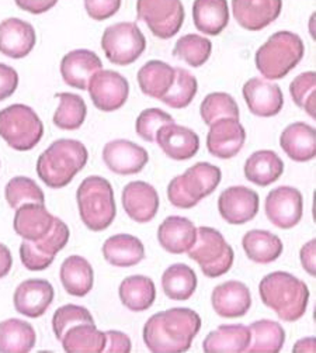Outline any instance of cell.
Returning <instances> with one entry per match:
<instances>
[{
    "label": "cell",
    "mask_w": 316,
    "mask_h": 353,
    "mask_svg": "<svg viewBox=\"0 0 316 353\" xmlns=\"http://www.w3.org/2000/svg\"><path fill=\"white\" fill-rule=\"evenodd\" d=\"M101 48L112 63L127 66L134 63L147 50V39L131 21L109 26L101 35Z\"/></svg>",
    "instance_id": "9"
},
{
    "label": "cell",
    "mask_w": 316,
    "mask_h": 353,
    "mask_svg": "<svg viewBox=\"0 0 316 353\" xmlns=\"http://www.w3.org/2000/svg\"><path fill=\"white\" fill-rule=\"evenodd\" d=\"M121 200L127 216L135 223H149L158 214L159 194L156 189L147 182H129L123 190Z\"/></svg>",
    "instance_id": "21"
},
{
    "label": "cell",
    "mask_w": 316,
    "mask_h": 353,
    "mask_svg": "<svg viewBox=\"0 0 316 353\" xmlns=\"http://www.w3.org/2000/svg\"><path fill=\"white\" fill-rule=\"evenodd\" d=\"M213 52V43L198 34H186L173 48V57L185 61L193 68L202 66Z\"/></svg>",
    "instance_id": "42"
},
{
    "label": "cell",
    "mask_w": 316,
    "mask_h": 353,
    "mask_svg": "<svg viewBox=\"0 0 316 353\" xmlns=\"http://www.w3.org/2000/svg\"><path fill=\"white\" fill-rule=\"evenodd\" d=\"M76 201L82 223L94 232L107 230L117 216L114 190L101 176H89L78 188Z\"/></svg>",
    "instance_id": "5"
},
{
    "label": "cell",
    "mask_w": 316,
    "mask_h": 353,
    "mask_svg": "<svg viewBox=\"0 0 316 353\" xmlns=\"http://www.w3.org/2000/svg\"><path fill=\"white\" fill-rule=\"evenodd\" d=\"M17 8L31 14H43L51 10L59 0H14Z\"/></svg>",
    "instance_id": "51"
},
{
    "label": "cell",
    "mask_w": 316,
    "mask_h": 353,
    "mask_svg": "<svg viewBox=\"0 0 316 353\" xmlns=\"http://www.w3.org/2000/svg\"><path fill=\"white\" fill-rule=\"evenodd\" d=\"M243 172L249 182L266 188L281 178L284 173V162L274 151L262 150L246 159Z\"/></svg>",
    "instance_id": "31"
},
{
    "label": "cell",
    "mask_w": 316,
    "mask_h": 353,
    "mask_svg": "<svg viewBox=\"0 0 316 353\" xmlns=\"http://www.w3.org/2000/svg\"><path fill=\"white\" fill-rule=\"evenodd\" d=\"M200 330L201 316L194 310L174 307L151 316L144 325V342L154 353H183Z\"/></svg>",
    "instance_id": "1"
},
{
    "label": "cell",
    "mask_w": 316,
    "mask_h": 353,
    "mask_svg": "<svg viewBox=\"0 0 316 353\" xmlns=\"http://www.w3.org/2000/svg\"><path fill=\"white\" fill-rule=\"evenodd\" d=\"M305 46L298 34L277 31L256 51L255 62L259 72L268 81L286 78L302 61Z\"/></svg>",
    "instance_id": "4"
},
{
    "label": "cell",
    "mask_w": 316,
    "mask_h": 353,
    "mask_svg": "<svg viewBox=\"0 0 316 353\" xmlns=\"http://www.w3.org/2000/svg\"><path fill=\"white\" fill-rule=\"evenodd\" d=\"M197 90V78L183 68H174L173 85L160 100L171 109H186L194 100Z\"/></svg>",
    "instance_id": "41"
},
{
    "label": "cell",
    "mask_w": 316,
    "mask_h": 353,
    "mask_svg": "<svg viewBox=\"0 0 316 353\" xmlns=\"http://www.w3.org/2000/svg\"><path fill=\"white\" fill-rule=\"evenodd\" d=\"M54 296V288L48 280L28 279L17 286L13 303L19 314L28 319H40L52 304Z\"/></svg>",
    "instance_id": "17"
},
{
    "label": "cell",
    "mask_w": 316,
    "mask_h": 353,
    "mask_svg": "<svg viewBox=\"0 0 316 353\" xmlns=\"http://www.w3.org/2000/svg\"><path fill=\"white\" fill-rule=\"evenodd\" d=\"M244 141L246 131L238 119H221L209 125L207 148L218 159H231L240 152Z\"/></svg>",
    "instance_id": "15"
},
{
    "label": "cell",
    "mask_w": 316,
    "mask_h": 353,
    "mask_svg": "<svg viewBox=\"0 0 316 353\" xmlns=\"http://www.w3.org/2000/svg\"><path fill=\"white\" fill-rule=\"evenodd\" d=\"M13 266V256L10 250L5 243L0 242V279H3L9 274Z\"/></svg>",
    "instance_id": "53"
},
{
    "label": "cell",
    "mask_w": 316,
    "mask_h": 353,
    "mask_svg": "<svg viewBox=\"0 0 316 353\" xmlns=\"http://www.w3.org/2000/svg\"><path fill=\"white\" fill-rule=\"evenodd\" d=\"M259 194L246 186H232L224 190L218 199L221 217L232 225L252 221L259 213Z\"/></svg>",
    "instance_id": "14"
},
{
    "label": "cell",
    "mask_w": 316,
    "mask_h": 353,
    "mask_svg": "<svg viewBox=\"0 0 316 353\" xmlns=\"http://www.w3.org/2000/svg\"><path fill=\"white\" fill-rule=\"evenodd\" d=\"M69 227L61 220H54L51 231L39 241H23L20 245V259L25 269L41 272L48 269L56 254L61 252L69 242Z\"/></svg>",
    "instance_id": "11"
},
{
    "label": "cell",
    "mask_w": 316,
    "mask_h": 353,
    "mask_svg": "<svg viewBox=\"0 0 316 353\" xmlns=\"http://www.w3.org/2000/svg\"><path fill=\"white\" fill-rule=\"evenodd\" d=\"M87 90L96 109L112 113L120 110L127 103L129 83L116 70L100 69L90 78Z\"/></svg>",
    "instance_id": "12"
},
{
    "label": "cell",
    "mask_w": 316,
    "mask_h": 353,
    "mask_svg": "<svg viewBox=\"0 0 316 353\" xmlns=\"http://www.w3.org/2000/svg\"><path fill=\"white\" fill-rule=\"evenodd\" d=\"M193 21L205 35H220L229 24V6L227 0H194Z\"/></svg>",
    "instance_id": "32"
},
{
    "label": "cell",
    "mask_w": 316,
    "mask_h": 353,
    "mask_svg": "<svg viewBox=\"0 0 316 353\" xmlns=\"http://www.w3.org/2000/svg\"><path fill=\"white\" fill-rule=\"evenodd\" d=\"M34 27L21 19L10 17L0 23V54L12 59L25 58L35 47Z\"/></svg>",
    "instance_id": "23"
},
{
    "label": "cell",
    "mask_w": 316,
    "mask_h": 353,
    "mask_svg": "<svg viewBox=\"0 0 316 353\" xmlns=\"http://www.w3.org/2000/svg\"><path fill=\"white\" fill-rule=\"evenodd\" d=\"M207 277L215 279L228 273L233 265V250L225 241L224 235L211 227H200L197 230L196 242L187 251Z\"/></svg>",
    "instance_id": "8"
},
{
    "label": "cell",
    "mask_w": 316,
    "mask_h": 353,
    "mask_svg": "<svg viewBox=\"0 0 316 353\" xmlns=\"http://www.w3.org/2000/svg\"><path fill=\"white\" fill-rule=\"evenodd\" d=\"M5 197L10 208L16 210L25 203L45 204V196L43 189L32 179L25 176H16L10 179L5 188Z\"/></svg>",
    "instance_id": "44"
},
{
    "label": "cell",
    "mask_w": 316,
    "mask_h": 353,
    "mask_svg": "<svg viewBox=\"0 0 316 353\" xmlns=\"http://www.w3.org/2000/svg\"><path fill=\"white\" fill-rule=\"evenodd\" d=\"M280 145L293 161L309 162L316 155V131L306 123H293L281 132Z\"/></svg>",
    "instance_id": "27"
},
{
    "label": "cell",
    "mask_w": 316,
    "mask_h": 353,
    "mask_svg": "<svg viewBox=\"0 0 316 353\" xmlns=\"http://www.w3.org/2000/svg\"><path fill=\"white\" fill-rule=\"evenodd\" d=\"M155 143L170 159L189 161L198 152L200 137L191 128L171 121L158 130Z\"/></svg>",
    "instance_id": "20"
},
{
    "label": "cell",
    "mask_w": 316,
    "mask_h": 353,
    "mask_svg": "<svg viewBox=\"0 0 316 353\" xmlns=\"http://www.w3.org/2000/svg\"><path fill=\"white\" fill-rule=\"evenodd\" d=\"M197 274L186 263H174L162 274V289L174 301L189 300L197 289Z\"/></svg>",
    "instance_id": "37"
},
{
    "label": "cell",
    "mask_w": 316,
    "mask_h": 353,
    "mask_svg": "<svg viewBox=\"0 0 316 353\" xmlns=\"http://www.w3.org/2000/svg\"><path fill=\"white\" fill-rule=\"evenodd\" d=\"M19 88V74L12 66L0 62V101L9 99Z\"/></svg>",
    "instance_id": "49"
},
{
    "label": "cell",
    "mask_w": 316,
    "mask_h": 353,
    "mask_svg": "<svg viewBox=\"0 0 316 353\" xmlns=\"http://www.w3.org/2000/svg\"><path fill=\"white\" fill-rule=\"evenodd\" d=\"M78 324H94L90 311L82 305L66 304L59 307L52 316V331L58 341L62 339L65 332Z\"/></svg>",
    "instance_id": "46"
},
{
    "label": "cell",
    "mask_w": 316,
    "mask_h": 353,
    "mask_svg": "<svg viewBox=\"0 0 316 353\" xmlns=\"http://www.w3.org/2000/svg\"><path fill=\"white\" fill-rule=\"evenodd\" d=\"M197 228L191 220L180 216L167 217L158 228V241L169 254L187 252L196 242Z\"/></svg>",
    "instance_id": "26"
},
{
    "label": "cell",
    "mask_w": 316,
    "mask_h": 353,
    "mask_svg": "<svg viewBox=\"0 0 316 353\" xmlns=\"http://www.w3.org/2000/svg\"><path fill=\"white\" fill-rule=\"evenodd\" d=\"M295 353L298 352H308V353H313L316 352V345H315V338H304L299 339L295 345H294V350Z\"/></svg>",
    "instance_id": "54"
},
{
    "label": "cell",
    "mask_w": 316,
    "mask_h": 353,
    "mask_svg": "<svg viewBox=\"0 0 316 353\" xmlns=\"http://www.w3.org/2000/svg\"><path fill=\"white\" fill-rule=\"evenodd\" d=\"M249 330L251 343L246 349L249 353H278L286 343V331L275 321L259 320Z\"/></svg>",
    "instance_id": "39"
},
{
    "label": "cell",
    "mask_w": 316,
    "mask_h": 353,
    "mask_svg": "<svg viewBox=\"0 0 316 353\" xmlns=\"http://www.w3.org/2000/svg\"><path fill=\"white\" fill-rule=\"evenodd\" d=\"M243 99L252 114L274 117L284 108V94L277 83L252 78L243 85Z\"/></svg>",
    "instance_id": "18"
},
{
    "label": "cell",
    "mask_w": 316,
    "mask_h": 353,
    "mask_svg": "<svg viewBox=\"0 0 316 353\" xmlns=\"http://www.w3.org/2000/svg\"><path fill=\"white\" fill-rule=\"evenodd\" d=\"M89 152L78 139L61 138L39 157L37 174L51 189H62L86 166Z\"/></svg>",
    "instance_id": "3"
},
{
    "label": "cell",
    "mask_w": 316,
    "mask_h": 353,
    "mask_svg": "<svg viewBox=\"0 0 316 353\" xmlns=\"http://www.w3.org/2000/svg\"><path fill=\"white\" fill-rule=\"evenodd\" d=\"M211 304L222 319H240L252 307L249 288L242 281L229 280L218 285L211 294Z\"/></svg>",
    "instance_id": "22"
},
{
    "label": "cell",
    "mask_w": 316,
    "mask_h": 353,
    "mask_svg": "<svg viewBox=\"0 0 316 353\" xmlns=\"http://www.w3.org/2000/svg\"><path fill=\"white\" fill-rule=\"evenodd\" d=\"M103 69L98 55L90 50H74L61 61V75L63 82L79 90H86L90 78Z\"/></svg>",
    "instance_id": "24"
},
{
    "label": "cell",
    "mask_w": 316,
    "mask_h": 353,
    "mask_svg": "<svg viewBox=\"0 0 316 353\" xmlns=\"http://www.w3.org/2000/svg\"><path fill=\"white\" fill-rule=\"evenodd\" d=\"M37 342L31 324L9 319L0 323V353H28Z\"/></svg>",
    "instance_id": "36"
},
{
    "label": "cell",
    "mask_w": 316,
    "mask_h": 353,
    "mask_svg": "<svg viewBox=\"0 0 316 353\" xmlns=\"http://www.w3.org/2000/svg\"><path fill=\"white\" fill-rule=\"evenodd\" d=\"M171 121L173 117L166 112L160 109H147L140 112V114L138 116L135 121V131L138 137L147 141V143H155L158 130Z\"/></svg>",
    "instance_id": "47"
},
{
    "label": "cell",
    "mask_w": 316,
    "mask_h": 353,
    "mask_svg": "<svg viewBox=\"0 0 316 353\" xmlns=\"http://www.w3.org/2000/svg\"><path fill=\"white\" fill-rule=\"evenodd\" d=\"M103 256L116 268H131L145 258L144 243L129 234H117L103 243Z\"/></svg>",
    "instance_id": "28"
},
{
    "label": "cell",
    "mask_w": 316,
    "mask_h": 353,
    "mask_svg": "<svg viewBox=\"0 0 316 353\" xmlns=\"http://www.w3.org/2000/svg\"><path fill=\"white\" fill-rule=\"evenodd\" d=\"M66 353H101L105 347V334L96 324H78L70 327L61 339Z\"/></svg>",
    "instance_id": "38"
},
{
    "label": "cell",
    "mask_w": 316,
    "mask_h": 353,
    "mask_svg": "<svg viewBox=\"0 0 316 353\" xmlns=\"http://www.w3.org/2000/svg\"><path fill=\"white\" fill-rule=\"evenodd\" d=\"M103 161L112 172L125 176L143 170L149 161V155L145 148L132 141L114 139L104 145Z\"/></svg>",
    "instance_id": "16"
},
{
    "label": "cell",
    "mask_w": 316,
    "mask_h": 353,
    "mask_svg": "<svg viewBox=\"0 0 316 353\" xmlns=\"http://www.w3.org/2000/svg\"><path fill=\"white\" fill-rule=\"evenodd\" d=\"M121 8V0H85V9L90 19L104 21L113 17Z\"/></svg>",
    "instance_id": "48"
},
{
    "label": "cell",
    "mask_w": 316,
    "mask_h": 353,
    "mask_svg": "<svg viewBox=\"0 0 316 353\" xmlns=\"http://www.w3.org/2000/svg\"><path fill=\"white\" fill-rule=\"evenodd\" d=\"M59 105L54 114V124L65 131H74L83 125L87 116V105L82 96L75 93H56Z\"/></svg>",
    "instance_id": "40"
},
{
    "label": "cell",
    "mask_w": 316,
    "mask_h": 353,
    "mask_svg": "<svg viewBox=\"0 0 316 353\" xmlns=\"http://www.w3.org/2000/svg\"><path fill=\"white\" fill-rule=\"evenodd\" d=\"M105 334L104 352L109 353H129L132 349L131 339L127 334L120 331H107Z\"/></svg>",
    "instance_id": "50"
},
{
    "label": "cell",
    "mask_w": 316,
    "mask_h": 353,
    "mask_svg": "<svg viewBox=\"0 0 316 353\" xmlns=\"http://www.w3.org/2000/svg\"><path fill=\"white\" fill-rule=\"evenodd\" d=\"M43 135L44 124L30 105L17 103L0 110V137L14 151H31Z\"/></svg>",
    "instance_id": "7"
},
{
    "label": "cell",
    "mask_w": 316,
    "mask_h": 353,
    "mask_svg": "<svg viewBox=\"0 0 316 353\" xmlns=\"http://www.w3.org/2000/svg\"><path fill=\"white\" fill-rule=\"evenodd\" d=\"M222 172L208 162H198L183 174L176 176L167 186V199L178 208H191L220 186Z\"/></svg>",
    "instance_id": "6"
},
{
    "label": "cell",
    "mask_w": 316,
    "mask_h": 353,
    "mask_svg": "<svg viewBox=\"0 0 316 353\" xmlns=\"http://www.w3.org/2000/svg\"><path fill=\"white\" fill-rule=\"evenodd\" d=\"M138 85L149 97L162 99L173 85L174 68L163 61H149L138 70Z\"/></svg>",
    "instance_id": "35"
},
{
    "label": "cell",
    "mask_w": 316,
    "mask_h": 353,
    "mask_svg": "<svg viewBox=\"0 0 316 353\" xmlns=\"http://www.w3.org/2000/svg\"><path fill=\"white\" fill-rule=\"evenodd\" d=\"M136 17L155 37L169 40L183 27L186 12L182 0H136Z\"/></svg>",
    "instance_id": "10"
},
{
    "label": "cell",
    "mask_w": 316,
    "mask_h": 353,
    "mask_svg": "<svg viewBox=\"0 0 316 353\" xmlns=\"http://www.w3.org/2000/svg\"><path fill=\"white\" fill-rule=\"evenodd\" d=\"M294 103L305 110L310 119H316V75L312 70L298 75L290 85Z\"/></svg>",
    "instance_id": "45"
},
{
    "label": "cell",
    "mask_w": 316,
    "mask_h": 353,
    "mask_svg": "<svg viewBox=\"0 0 316 353\" xmlns=\"http://www.w3.org/2000/svg\"><path fill=\"white\" fill-rule=\"evenodd\" d=\"M59 277L65 292L74 297L87 296L94 285V272L90 262L79 255H72L62 262Z\"/></svg>",
    "instance_id": "29"
},
{
    "label": "cell",
    "mask_w": 316,
    "mask_h": 353,
    "mask_svg": "<svg viewBox=\"0 0 316 353\" xmlns=\"http://www.w3.org/2000/svg\"><path fill=\"white\" fill-rule=\"evenodd\" d=\"M268 221L280 230H291L297 227L304 214L302 193L291 186H280L273 189L264 203Z\"/></svg>",
    "instance_id": "13"
},
{
    "label": "cell",
    "mask_w": 316,
    "mask_h": 353,
    "mask_svg": "<svg viewBox=\"0 0 316 353\" xmlns=\"http://www.w3.org/2000/svg\"><path fill=\"white\" fill-rule=\"evenodd\" d=\"M283 10V0H232L236 23L248 31H260L274 23Z\"/></svg>",
    "instance_id": "19"
},
{
    "label": "cell",
    "mask_w": 316,
    "mask_h": 353,
    "mask_svg": "<svg viewBox=\"0 0 316 353\" xmlns=\"http://www.w3.org/2000/svg\"><path fill=\"white\" fill-rule=\"evenodd\" d=\"M299 258L305 272L310 276H315L316 274V239H310L302 246Z\"/></svg>",
    "instance_id": "52"
},
{
    "label": "cell",
    "mask_w": 316,
    "mask_h": 353,
    "mask_svg": "<svg viewBox=\"0 0 316 353\" xmlns=\"http://www.w3.org/2000/svg\"><path fill=\"white\" fill-rule=\"evenodd\" d=\"M200 114L207 125H211L221 119L239 120V105L231 94L214 92L205 96L202 100L200 105Z\"/></svg>",
    "instance_id": "43"
},
{
    "label": "cell",
    "mask_w": 316,
    "mask_h": 353,
    "mask_svg": "<svg viewBox=\"0 0 316 353\" xmlns=\"http://www.w3.org/2000/svg\"><path fill=\"white\" fill-rule=\"evenodd\" d=\"M242 246L246 256L252 262L267 265L277 261L283 254V242L281 239L266 230H252L246 232L242 239Z\"/></svg>",
    "instance_id": "34"
},
{
    "label": "cell",
    "mask_w": 316,
    "mask_h": 353,
    "mask_svg": "<svg viewBox=\"0 0 316 353\" xmlns=\"http://www.w3.org/2000/svg\"><path fill=\"white\" fill-rule=\"evenodd\" d=\"M259 294L263 304L271 308L278 319L286 323L301 320L308 308V286L288 272L266 274L259 285Z\"/></svg>",
    "instance_id": "2"
},
{
    "label": "cell",
    "mask_w": 316,
    "mask_h": 353,
    "mask_svg": "<svg viewBox=\"0 0 316 353\" xmlns=\"http://www.w3.org/2000/svg\"><path fill=\"white\" fill-rule=\"evenodd\" d=\"M121 303L134 312L149 310L156 300V288L148 276L135 274L123 280L118 289Z\"/></svg>",
    "instance_id": "33"
},
{
    "label": "cell",
    "mask_w": 316,
    "mask_h": 353,
    "mask_svg": "<svg viewBox=\"0 0 316 353\" xmlns=\"http://www.w3.org/2000/svg\"><path fill=\"white\" fill-rule=\"evenodd\" d=\"M251 343V330L243 324L220 325L215 331L209 332L204 342L205 353H242Z\"/></svg>",
    "instance_id": "30"
},
{
    "label": "cell",
    "mask_w": 316,
    "mask_h": 353,
    "mask_svg": "<svg viewBox=\"0 0 316 353\" xmlns=\"http://www.w3.org/2000/svg\"><path fill=\"white\" fill-rule=\"evenodd\" d=\"M54 220L44 204L25 203L16 208L13 228L25 241H39L51 231Z\"/></svg>",
    "instance_id": "25"
}]
</instances>
